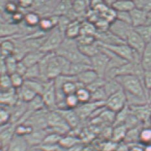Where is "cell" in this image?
<instances>
[{
  "instance_id": "6da1fadb",
  "label": "cell",
  "mask_w": 151,
  "mask_h": 151,
  "mask_svg": "<svg viewBox=\"0 0 151 151\" xmlns=\"http://www.w3.org/2000/svg\"><path fill=\"white\" fill-rule=\"evenodd\" d=\"M55 53L65 58L71 63H85L91 65L90 58L85 56L80 51L76 40L65 37Z\"/></svg>"
},
{
  "instance_id": "7a4b0ae2",
  "label": "cell",
  "mask_w": 151,
  "mask_h": 151,
  "mask_svg": "<svg viewBox=\"0 0 151 151\" xmlns=\"http://www.w3.org/2000/svg\"><path fill=\"white\" fill-rule=\"evenodd\" d=\"M126 94L147 99V91L142 79L134 74L118 76L115 78ZM148 102V101H147Z\"/></svg>"
},
{
  "instance_id": "3957f363",
  "label": "cell",
  "mask_w": 151,
  "mask_h": 151,
  "mask_svg": "<svg viewBox=\"0 0 151 151\" xmlns=\"http://www.w3.org/2000/svg\"><path fill=\"white\" fill-rule=\"evenodd\" d=\"M98 44L101 47L106 48L110 50L117 56L123 58L128 62L140 63L141 56L135 52L131 47L128 45L126 43L121 44H105L97 41Z\"/></svg>"
},
{
  "instance_id": "277c9868",
  "label": "cell",
  "mask_w": 151,
  "mask_h": 151,
  "mask_svg": "<svg viewBox=\"0 0 151 151\" xmlns=\"http://www.w3.org/2000/svg\"><path fill=\"white\" fill-rule=\"evenodd\" d=\"M65 39L64 34L57 26L48 33L46 41L40 49L44 53L55 52Z\"/></svg>"
},
{
  "instance_id": "5b68a950",
  "label": "cell",
  "mask_w": 151,
  "mask_h": 151,
  "mask_svg": "<svg viewBox=\"0 0 151 151\" xmlns=\"http://www.w3.org/2000/svg\"><path fill=\"white\" fill-rule=\"evenodd\" d=\"M127 98L123 88L109 96L105 101V105L108 109L118 112L127 105Z\"/></svg>"
},
{
  "instance_id": "8992f818",
  "label": "cell",
  "mask_w": 151,
  "mask_h": 151,
  "mask_svg": "<svg viewBox=\"0 0 151 151\" xmlns=\"http://www.w3.org/2000/svg\"><path fill=\"white\" fill-rule=\"evenodd\" d=\"M100 49V52L90 58L91 65L92 68L98 74L99 76L105 78L110 61V57L101 49V47Z\"/></svg>"
},
{
  "instance_id": "52a82bcc",
  "label": "cell",
  "mask_w": 151,
  "mask_h": 151,
  "mask_svg": "<svg viewBox=\"0 0 151 151\" xmlns=\"http://www.w3.org/2000/svg\"><path fill=\"white\" fill-rule=\"evenodd\" d=\"M133 29L134 27L130 24L115 19L110 25L109 30L115 36L126 42L128 34Z\"/></svg>"
},
{
  "instance_id": "ba28073f",
  "label": "cell",
  "mask_w": 151,
  "mask_h": 151,
  "mask_svg": "<svg viewBox=\"0 0 151 151\" xmlns=\"http://www.w3.org/2000/svg\"><path fill=\"white\" fill-rule=\"evenodd\" d=\"M74 109L81 119L90 117L96 109L105 105V101H89L85 104H81Z\"/></svg>"
},
{
  "instance_id": "9c48e42d",
  "label": "cell",
  "mask_w": 151,
  "mask_h": 151,
  "mask_svg": "<svg viewBox=\"0 0 151 151\" xmlns=\"http://www.w3.org/2000/svg\"><path fill=\"white\" fill-rule=\"evenodd\" d=\"M126 43L140 56L142 55L147 44L145 40L134 29H133L128 34L127 38L126 40Z\"/></svg>"
},
{
  "instance_id": "30bf717a",
  "label": "cell",
  "mask_w": 151,
  "mask_h": 151,
  "mask_svg": "<svg viewBox=\"0 0 151 151\" xmlns=\"http://www.w3.org/2000/svg\"><path fill=\"white\" fill-rule=\"evenodd\" d=\"M16 123H9L1 125V145L4 149H7L9 144L16 134Z\"/></svg>"
},
{
  "instance_id": "8fae6325",
  "label": "cell",
  "mask_w": 151,
  "mask_h": 151,
  "mask_svg": "<svg viewBox=\"0 0 151 151\" xmlns=\"http://www.w3.org/2000/svg\"><path fill=\"white\" fill-rule=\"evenodd\" d=\"M42 96L46 107L49 109L57 108L56 90L53 80L50 81Z\"/></svg>"
},
{
  "instance_id": "7c38bea8",
  "label": "cell",
  "mask_w": 151,
  "mask_h": 151,
  "mask_svg": "<svg viewBox=\"0 0 151 151\" xmlns=\"http://www.w3.org/2000/svg\"><path fill=\"white\" fill-rule=\"evenodd\" d=\"M20 100L17 89L12 88L8 91H1L0 101L2 105L12 107L15 106Z\"/></svg>"
},
{
  "instance_id": "4fadbf2b",
  "label": "cell",
  "mask_w": 151,
  "mask_h": 151,
  "mask_svg": "<svg viewBox=\"0 0 151 151\" xmlns=\"http://www.w3.org/2000/svg\"><path fill=\"white\" fill-rule=\"evenodd\" d=\"M29 144L24 136L15 134L6 151H28Z\"/></svg>"
},
{
  "instance_id": "5bb4252c",
  "label": "cell",
  "mask_w": 151,
  "mask_h": 151,
  "mask_svg": "<svg viewBox=\"0 0 151 151\" xmlns=\"http://www.w3.org/2000/svg\"><path fill=\"white\" fill-rule=\"evenodd\" d=\"M131 23L134 28L145 25L147 19V12L138 8L134 9L130 12Z\"/></svg>"
},
{
  "instance_id": "9a60e30c",
  "label": "cell",
  "mask_w": 151,
  "mask_h": 151,
  "mask_svg": "<svg viewBox=\"0 0 151 151\" xmlns=\"http://www.w3.org/2000/svg\"><path fill=\"white\" fill-rule=\"evenodd\" d=\"M82 20L76 19L70 23L65 31V37L68 39L76 40L81 35Z\"/></svg>"
},
{
  "instance_id": "2e32d148",
  "label": "cell",
  "mask_w": 151,
  "mask_h": 151,
  "mask_svg": "<svg viewBox=\"0 0 151 151\" xmlns=\"http://www.w3.org/2000/svg\"><path fill=\"white\" fill-rule=\"evenodd\" d=\"M46 54V53H44L40 50L29 51V52H27L25 55L23 59L20 61H22L25 65V66L27 68H29L38 64Z\"/></svg>"
},
{
  "instance_id": "e0dca14e",
  "label": "cell",
  "mask_w": 151,
  "mask_h": 151,
  "mask_svg": "<svg viewBox=\"0 0 151 151\" xmlns=\"http://www.w3.org/2000/svg\"><path fill=\"white\" fill-rule=\"evenodd\" d=\"M72 3L73 0H56L52 14L58 16L67 15L72 10Z\"/></svg>"
},
{
  "instance_id": "ac0fdd59",
  "label": "cell",
  "mask_w": 151,
  "mask_h": 151,
  "mask_svg": "<svg viewBox=\"0 0 151 151\" xmlns=\"http://www.w3.org/2000/svg\"><path fill=\"white\" fill-rule=\"evenodd\" d=\"M90 9V0H73L72 3V11L77 15L79 19V16L86 14Z\"/></svg>"
},
{
  "instance_id": "d6986e66",
  "label": "cell",
  "mask_w": 151,
  "mask_h": 151,
  "mask_svg": "<svg viewBox=\"0 0 151 151\" xmlns=\"http://www.w3.org/2000/svg\"><path fill=\"white\" fill-rule=\"evenodd\" d=\"M100 76L93 68H90V69L85 70L83 73H81L76 76L77 81L84 85L85 87L93 83Z\"/></svg>"
},
{
  "instance_id": "ffe728a7",
  "label": "cell",
  "mask_w": 151,
  "mask_h": 151,
  "mask_svg": "<svg viewBox=\"0 0 151 151\" xmlns=\"http://www.w3.org/2000/svg\"><path fill=\"white\" fill-rule=\"evenodd\" d=\"M71 110L73 109H66L61 110V111H58V112L62 116V117L66 120L68 124L70 126V127H75L78 125L79 119L81 118L77 115L74 109L72 111Z\"/></svg>"
},
{
  "instance_id": "44dd1931",
  "label": "cell",
  "mask_w": 151,
  "mask_h": 151,
  "mask_svg": "<svg viewBox=\"0 0 151 151\" xmlns=\"http://www.w3.org/2000/svg\"><path fill=\"white\" fill-rule=\"evenodd\" d=\"M20 27L18 24L5 22L1 23V37H11L15 36L20 31Z\"/></svg>"
},
{
  "instance_id": "7402d4cb",
  "label": "cell",
  "mask_w": 151,
  "mask_h": 151,
  "mask_svg": "<svg viewBox=\"0 0 151 151\" xmlns=\"http://www.w3.org/2000/svg\"><path fill=\"white\" fill-rule=\"evenodd\" d=\"M47 135L45 130L43 129L40 130H34L33 131L30 133L29 134L24 136L26 138L27 142L29 143V145H36L40 143H43L44 139Z\"/></svg>"
},
{
  "instance_id": "603a6c76",
  "label": "cell",
  "mask_w": 151,
  "mask_h": 151,
  "mask_svg": "<svg viewBox=\"0 0 151 151\" xmlns=\"http://www.w3.org/2000/svg\"><path fill=\"white\" fill-rule=\"evenodd\" d=\"M111 7L116 12H130L136 8L132 0H117Z\"/></svg>"
},
{
  "instance_id": "cb8c5ba5",
  "label": "cell",
  "mask_w": 151,
  "mask_h": 151,
  "mask_svg": "<svg viewBox=\"0 0 151 151\" xmlns=\"http://www.w3.org/2000/svg\"><path fill=\"white\" fill-rule=\"evenodd\" d=\"M17 92H18V97L20 100L25 103H29L32 101L38 95L35 91L26 86L25 85H23L21 88L17 89Z\"/></svg>"
},
{
  "instance_id": "d4e9b609",
  "label": "cell",
  "mask_w": 151,
  "mask_h": 151,
  "mask_svg": "<svg viewBox=\"0 0 151 151\" xmlns=\"http://www.w3.org/2000/svg\"><path fill=\"white\" fill-rule=\"evenodd\" d=\"M140 64L144 70H151V42L146 44L141 55Z\"/></svg>"
},
{
  "instance_id": "484cf974",
  "label": "cell",
  "mask_w": 151,
  "mask_h": 151,
  "mask_svg": "<svg viewBox=\"0 0 151 151\" xmlns=\"http://www.w3.org/2000/svg\"><path fill=\"white\" fill-rule=\"evenodd\" d=\"M15 43L8 37H3L1 42V58H5L13 54L15 50Z\"/></svg>"
},
{
  "instance_id": "4316f807",
  "label": "cell",
  "mask_w": 151,
  "mask_h": 151,
  "mask_svg": "<svg viewBox=\"0 0 151 151\" xmlns=\"http://www.w3.org/2000/svg\"><path fill=\"white\" fill-rule=\"evenodd\" d=\"M128 129L124 124L114 126L111 133V138L114 142L124 141Z\"/></svg>"
},
{
  "instance_id": "83f0119b",
  "label": "cell",
  "mask_w": 151,
  "mask_h": 151,
  "mask_svg": "<svg viewBox=\"0 0 151 151\" xmlns=\"http://www.w3.org/2000/svg\"><path fill=\"white\" fill-rule=\"evenodd\" d=\"M78 48H79L81 52L85 56L89 58L90 59L101 51L100 46H99L97 42L93 44L86 45H78Z\"/></svg>"
},
{
  "instance_id": "f1b7e54d",
  "label": "cell",
  "mask_w": 151,
  "mask_h": 151,
  "mask_svg": "<svg viewBox=\"0 0 151 151\" xmlns=\"http://www.w3.org/2000/svg\"><path fill=\"white\" fill-rule=\"evenodd\" d=\"M41 18H41L38 13L35 11H30L25 14L23 22L25 23L27 27L33 28V27L37 26L38 27Z\"/></svg>"
},
{
  "instance_id": "f546056e",
  "label": "cell",
  "mask_w": 151,
  "mask_h": 151,
  "mask_svg": "<svg viewBox=\"0 0 151 151\" xmlns=\"http://www.w3.org/2000/svg\"><path fill=\"white\" fill-rule=\"evenodd\" d=\"M92 68L91 65L85 63H71L68 75L71 76H77L84 71Z\"/></svg>"
},
{
  "instance_id": "4dcf8cb0",
  "label": "cell",
  "mask_w": 151,
  "mask_h": 151,
  "mask_svg": "<svg viewBox=\"0 0 151 151\" xmlns=\"http://www.w3.org/2000/svg\"><path fill=\"white\" fill-rule=\"evenodd\" d=\"M121 88L122 87L121 85L118 83V81L115 78L106 80L105 84L104 85V89L106 95H107V97Z\"/></svg>"
},
{
  "instance_id": "1f68e13d",
  "label": "cell",
  "mask_w": 151,
  "mask_h": 151,
  "mask_svg": "<svg viewBox=\"0 0 151 151\" xmlns=\"http://www.w3.org/2000/svg\"><path fill=\"white\" fill-rule=\"evenodd\" d=\"M27 105H28V110L32 112L40 111L44 107H46L42 96L40 94H38L32 101L27 103Z\"/></svg>"
},
{
  "instance_id": "d6a6232c",
  "label": "cell",
  "mask_w": 151,
  "mask_h": 151,
  "mask_svg": "<svg viewBox=\"0 0 151 151\" xmlns=\"http://www.w3.org/2000/svg\"><path fill=\"white\" fill-rule=\"evenodd\" d=\"M142 128L143 127H141L140 125H139L134 128L128 129L124 142L126 143H136V142H139V134Z\"/></svg>"
},
{
  "instance_id": "836d02e7",
  "label": "cell",
  "mask_w": 151,
  "mask_h": 151,
  "mask_svg": "<svg viewBox=\"0 0 151 151\" xmlns=\"http://www.w3.org/2000/svg\"><path fill=\"white\" fill-rule=\"evenodd\" d=\"M24 78H25V80H37V79H41V80H44L42 78V74H41V71L38 64L27 68L25 74L24 75Z\"/></svg>"
},
{
  "instance_id": "e575fe53",
  "label": "cell",
  "mask_w": 151,
  "mask_h": 151,
  "mask_svg": "<svg viewBox=\"0 0 151 151\" xmlns=\"http://www.w3.org/2000/svg\"><path fill=\"white\" fill-rule=\"evenodd\" d=\"M134 29L142 37L147 43L151 42V25L145 24Z\"/></svg>"
},
{
  "instance_id": "d590c367",
  "label": "cell",
  "mask_w": 151,
  "mask_h": 151,
  "mask_svg": "<svg viewBox=\"0 0 151 151\" xmlns=\"http://www.w3.org/2000/svg\"><path fill=\"white\" fill-rule=\"evenodd\" d=\"M97 32V29L93 23L88 21L87 19L82 22L81 34H88L96 36Z\"/></svg>"
},
{
  "instance_id": "8d00e7d4",
  "label": "cell",
  "mask_w": 151,
  "mask_h": 151,
  "mask_svg": "<svg viewBox=\"0 0 151 151\" xmlns=\"http://www.w3.org/2000/svg\"><path fill=\"white\" fill-rule=\"evenodd\" d=\"M75 94L81 104H85L91 101V92L86 87L78 88Z\"/></svg>"
},
{
  "instance_id": "74e56055",
  "label": "cell",
  "mask_w": 151,
  "mask_h": 151,
  "mask_svg": "<svg viewBox=\"0 0 151 151\" xmlns=\"http://www.w3.org/2000/svg\"><path fill=\"white\" fill-rule=\"evenodd\" d=\"M4 59L7 66V69L8 74L11 75L13 73H15L16 71L17 64H18V60L16 59V57L13 54L10 55V56L4 58Z\"/></svg>"
},
{
  "instance_id": "f35d334b",
  "label": "cell",
  "mask_w": 151,
  "mask_h": 151,
  "mask_svg": "<svg viewBox=\"0 0 151 151\" xmlns=\"http://www.w3.org/2000/svg\"><path fill=\"white\" fill-rule=\"evenodd\" d=\"M139 142L144 145H150L151 144V127H145L141 130L139 134Z\"/></svg>"
},
{
  "instance_id": "ab89813d",
  "label": "cell",
  "mask_w": 151,
  "mask_h": 151,
  "mask_svg": "<svg viewBox=\"0 0 151 151\" xmlns=\"http://www.w3.org/2000/svg\"><path fill=\"white\" fill-rule=\"evenodd\" d=\"M9 109V107L1 105V110H0V123H1V125L11 123V111Z\"/></svg>"
},
{
  "instance_id": "60d3db41",
  "label": "cell",
  "mask_w": 151,
  "mask_h": 151,
  "mask_svg": "<svg viewBox=\"0 0 151 151\" xmlns=\"http://www.w3.org/2000/svg\"><path fill=\"white\" fill-rule=\"evenodd\" d=\"M78 45H86L93 44L97 42L96 37L88 34H81L76 39Z\"/></svg>"
},
{
  "instance_id": "b9f144b4",
  "label": "cell",
  "mask_w": 151,
  "mask_h": 151,
  "mask_svg": "<svg viewBox=\"0 0 151 151\" xmlns=\"http://www.w3.org/2000/svg\"><path fill=\"white\" fill-rule=\"evenodd\" d=\"M0 87H1V91H8L9 89L13 88L11 76L8 74L1 75V77H0Z\"/></svg>"
},
{
  "instance_id": "7bdbcfd3",
  "label": "cell",
  "mask_w": 151,
  "mask_h": 151,
  "mask_svg": "<svg viewBox=\"0 0 151 151\" xmlns=\"http://www.w3.org/2000/svg\"><path fill=\"white\" fill-rule=\"evenodd\" d=\"M108 98L106 95L104 87H102L94 92H91V101H106V99Z\"/></svg>"
},
{
  "instance_id": "ee69618b",
  "label": "cell",
  "mask_w": 151,
  "mask_h": 151,
  "mask_svg": "<svg viewBox=\"0 0 151 151\" xmlns=\"http://www.w3.org/2000/svg\"><path fill=\"white\" fill-rule=\"evenodd\" d=\"M10 76H11L13 88L18 89L21 88L24 85V83H25V78L21 74L15 73Z\"/></svg>"
},
{
  "instance_id": "f6af8a7d",
  "label": "cell",
  "mask_w": 151,
  "mask_h": 151,
  "mask_svg": "<svg viewBox=\"0 0 151 151\" xmlns=\"http://www.w3.org/2000/svg\"><path fill=\"white\" fill-rule=\"evenodd\" d=\"M66 104L68 109H75L81 104V103L78 100L76 94H73L66 96Z\"/></svg>"
},
{
  "instance_id": "bcb514c9",
  "label": "cell",
  "mask_w": 151,
  "mask_h": 151,
  "mask_svg": "<svg viewBox=\"0 0 151 151\" xmlns=\"http://www.w3.org/2000/svg\"><path fill=\"white\" fill-rule=\"evenodd\" d=\"M18 4L16 3L14 1H7L5 0L4 4V12L8 14L12 15L14 13L18 11Z\"/></svg>"
},
{
  "instance_id": "7dc6e473",
  "label": "cell",
  "mask_w": 151,
  "mask_h": 151,
  "mask_svg": "<svg viewBox=\"0 0 151 151\" xmlns=\"http://www.w3.org/2000/svg\"><path fill=\"white\" fill-rule=\"evenodd\" d=\"M62 138V135L58 134L57 133H51L50 134H47L44 139L43 143L46 144V145H52L56 143H60V141Z\"/></svg>"
},
{
  "instance_id": "c3c4849f",
  "label": "cell",
  "mask_w": 151,
  "mask_h": 151,
  "mask_svg": "<svg viewBox=\"0 0 151 151\" xmlns=\"http://www.w3.org/2000/svg\"><path fill=\"white\" fill-rule=\"evenodd\" d=\"M136 7L148 12L151 10V0H134Z\"/></svg>"
},
{
  "instance_id": "681fc988",
  "label": "cell",
  "mask_w": 151,
  "mask_h": 151,
  "mask_svg": "<svg viewBox=\"0 0 151 151\" xmlns=\"http://www.w3.org/2000/svg\"><path fill=\"white\" fill-rule=\"evenodd\" d=\"M116 19L132 25L130 12H116Z\"/></svg>"
},
{
  "instance_id": "f907efd6",
  "label": "cell",
  "mask_w": 151,
  "mask_h": 151,
  "mask_svg": "<svg viewBox=\"0 0 151 151\" xmlns=\"http://www.w3.org/2000/svg\"><path fill=\"white\" fill-rule=\"evenodd\" d=\"M142 80L147 91L151 88V70L144 71Z\"/></svg>"
},
{
  "instance_id": "816d5d0a",
  "label": "cell",
  "mask_w": 151,
  "mask_h": 151,
  "mask_svg": "<svg viewBox=\"0 0 151 151\" xmlns=\"http://www.w3.org/2000/svg\"><path fill=\"white\" fill-rule=\"evenodd\" d=\"M24 17H25V14H23L22 12L17 11L11 16L12 23L15 24H19L22 23V22H23Z\"/></svg>"
},
{
  "instance_id": "f5cc1de1",
  "label": "cell",
  "mask_w": 151,
  "mask_h": 151,
  "mask_svg": "<svg viewBox=\"0 0 151 151\" xmlns=\"http://www.w3.org/2000/svg\"><path fill=\"white\" fill-rule=\"evenodd\" d=\"M17 1L20 8L28 9L32 7L35 0H17Z\"/></svg>"
},
{
  "instance_id": "db71d44e",
  "label": "cell",
  "mask_w": 151,
  "mask_h": 151,
  "mask_svg": "<svg viewBox=\"0 0 151 151\" xmlns=\"http://www.w3.org/2000/svg\"><path fill=\"white\" fill-rule=\"evenodd\" d=\"M27 70V67L25 66V65L24 64L22 61H18V64H17L16 73L21 74L24 77V75L25 74Z\"/></svg>"
},
{
  "instance_id": "11a10c76",
  "label": "cell",
  "mask_w": 151,
  "mask_h": 151,
  "mask_svg": "<svg viewBox=\"0 0 151 151\" xmlns=\"http://www.w3.org/2000/svg\"><path fill=\"white\" fill-rule=\"evenodd\" d=\"M0 72H1V75L8 74L7 69V66L5 64V61L4 58H1V64H0Z\"/></svg>"
},
{
  "instance_id": "9f6ffc18",
  "label": "cell",
  "mask_w": 151,
  "mask_h": 151,
  "mask_svg": "<svg viewBox=\"0 0 151 151\" xmlns=\"http://www.w3.org/2000/svg\"><path fill=\"white\" fill-rule=\"evenodd\" d=\"M102 3H105L103 0H90V9L94 10Z\"/></svg>"
},
{
  "instance_id": "6f0895ef",
  "label": "cell",
  "mask_w": 151,
  "mask_h": 151,
  "mask_svg": "<svg viewBox=\"0 0 151 151\" xmlns=\"http://www.w3.org/2000/svg\"><path fill=\"white\" fill-rule=\"evenodd\" d=\"M146 24L151 25V10L147 12V19Z\"/></svg>"
},
{
  "instance_id": "680465c9",
  "label": "cell",
  "mask_w": 151,
  "mask_h": 151,
  "mask_svg": "<svg viewBox=\"0 0 151 151\" xmlns=\"http://www.w3.org/2000/svg\"><path fill=\"white\" fill-rule=\"evenodd\" d=\"M103 1L106 5L110 6H112V5L114 4L117 0H103Z\"/></svg>"
},
{
  "instance_id": "91938a15",
  "label": "cell",
  "mask_w": 151,
  "mask_h": 151,
  "mask_svg": "<svg viewBox=\"0 0 151 151\" xmlns=\"http://www.w3.org/2000/svg\"><path fill=\"white\" fill-rule=\"evenodd\" d=\"M147 99L148 103L151 102V88L147 91Z\"/></svg>"
},
{
  "instance_id": "94428289",
  "label": "cell",
  "mask_w": 151,
  "mask_h": 151,
  "mask_svg": "<svg viewBox=\"0 0 151 151\" xmlns=\"http://www.w3.org/2000/svg\"><path fill=\"white\" fill-rule=\"evenodd\" d=\"M144 151H151V144L150 145H145Z\"/></svg>"
},
{
  "instance_id": "6125c7cd",
  "label": "cell",
  "mask_w": 151,
  "mask_h": 151,
  "mask_svg": "<svg viewBox=\"0 0 151 151\" xmlns=\"http://www.w3.org/2000/svg\"><path fill=\"white\" fill-rule=\"evenodd\" d=\"M148 104H149V108H150V110H151V102L148 103Z\"/></svg>"
},
{
  "instance_id": "be15d7a7",
  "label": "cell",
  "mask_w": 151,
  "mask_h": 151,
  "mask_svg": "<svg viewBox=\"0 0 151 151\" xmlns=\"http://www.w3.org/2000/svg\"><path fill=\"white\" fill-rule=\"evenodd\" d=\"M150 127H151V117H150Z\"/></svg>"
},
{
  "instance_id": "e7e4bbea",
  "label": "cell",
  "mask_w": 151,
  "mask_h": 151,
  "mask_svg": "<svg viewBox=\"0 0 151 151\" xmlns=\"http://www.w3.org/2000/svg\"><path fill=\"white\" fill-rule=\"evenodd\" d=\"M7 1H13V0H7Z\"/></svg>"
},
{
  "instance_id": "03108f58",
  "label": "cell",
  "mask_w": 151,
  "mask_h": 151,
  "mask_svg": "<svg viewBox=\"0 0 151 151\" xmlns=\"http://www.w3.org/2000/svg\"><path fill=\"white\" fill-rule=\"evenodd\" d=\"M132 1H134V0H132Z\"/></svg>"
}]
</instances>
